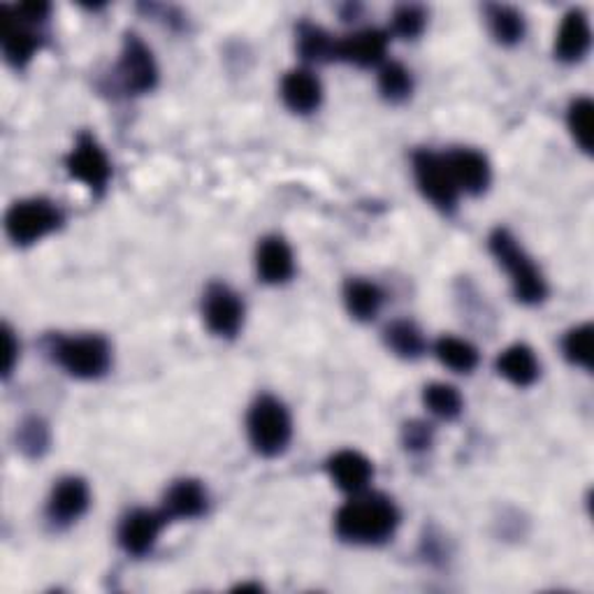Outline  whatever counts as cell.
<instances>
[{
  "label": "cell",
  "instance_id": "obj_32",
  "mask_svg": "<svg viewBox=\"0 0 594 594\" xmlns=\"http://www.w3.org/2000/svg\"><path fill=\"white\" fill-rule=\"evenodd\" d=\"M432 425H427L425 421H411L404 425L402 429V439H404V446L411 450V453H421V450H427L432 446Z\"/></svg>",
  "mask_w": 594,
  "mask_h": 594
},
{
  "label": "cell",
  "instance_id": "obj_18",
  "mask_svg": "<svg viewBox=\"0 0 594 594\" xmlns=\"http://www.w3.org/2000/svg\"><path fill=\"white\" fill-rule=\"evenodd\" d=\"M592 44V31L590 21L583 10H569L562 19V26L555 40V56L562 63H576L585 59Z\"/></svg>",
  "mask_w": 594,
  "mask_h": 594
},
{
  "label": "cell",
  "instance_id": "obj_14",
  "mask_svg": "<svg viewBox=\"0 0 594 594\" xmlns=\"http://www.w3.org/2000/svg\"><path fill=\"white\" fill-rule=\"evenodd\" d=\"M3 31H0V42H3V54L8 63L17 71L26 67L31 59L42 47V38L33 31V26L19 21L8 8H3Z\"/></svg>",
  "mask_w": 594,
  "mask_h": 594
},
{
  "label": "cell",
  "instance_id": "obj_26",
  "mask_svg": "<svg viewBox=\"0 0 594 594\" xmlns=\"http://www.w3.org/2000/svg\"><path fill=\"white\" fill-rule=\"evenodd\" d=\"M423 404L432 416H437L442 421H455L463 414V395L458 393V388H453L448 383H429L423 391Z\"/></svg>",
  "mask_w": 594,
  "mask_h": 594
},
{
  "label": "cell",
  "instance_id": "obj_17",
  "mask_svg": "<svg viewBox=\"0 0 594 594\" xmlns=\"http://www.w3.org/2000/svg\"><path fill=\"white\" fill-rule=\"evenodd\" d=\"M256 267L258 277L265 284H286L295 272V261L288 242L279 235L265 237L256 251Z\"/></svg>",
  "mask_w": 594,
  "mask_h": 594
},
{
  "label": "cell",
  "instance_id": "obj_22",
  "mask_svg": "<svg viewBox=\"0 0 594 594\" xmlns=\"http://www.w3.org/2000/svg\"><path fill=\"white\" fill-rule=\"evenodd\" d=\"M486 19L492 38L499 44H505V47H513V44H518L524 38V31H528L522 12L509 6H488Z\"/></svg>",
  "mask_w": 594,
  "mask_h": 594
},
{
  "label": "cell",
  "instance_id": "obj_12",
  "mask_svg": "<svg viewBox=\"0 0 594 594\" xmlns=\"http://www.w3.org/2000/svg\"><path fill=\"white\" fill-rule=\"evenodd\" d=\"M448 172L455 187L469 195H481L490 187V163L488 158L476 149H453L444 153Z\"/></svg>",
  "mask_w": 594,
  "mask_h": 594
},
{
  "label": "cell",
  "instance_id": "obj_11",
  "mask_svg": "<svg viewBox=\"0 0 594 594\" xmlns=\"http://www.w3.org/2000/svg\"><path fill=\"white\" fill-rule=\"evenodd\" d=\"M168 516L163 511L135 509L119 524V545L128 555H147L161 537Z\"/></svg>",
  "mask_w": 594,
  "mask_h": 594
},
{
  "label": "cell",
  "instance_id": "obj_25",
  "mask_svg": "<svg viewBox=\"0 0 594 594\" xmlns=\"http://www.w3.org/2000/svg\"><path fill=\"white\" fill-rule=\"evenodd\" d=\"M434 353H437L442 364L458 374H469L478 364L476 347H471L469 341L460 337H442L437 344H434Z\"/></svg>",
  "mask_w": 594,
  "mask_h": 594
},
{
  "label": "cell",
  "instance_id": "obj_29",
  "mask_svg": "<svg viewBox=\"0 0 594 594\" xmlns=\"http://www.w3.org/2000/svg\"><path fill=\"white\" fill-rule=\"evenodd\" d=\"M592 112H594V105L590 98H576L569 105V112H566V126L571 135H574L576 145L585 153L592 151Z\"/></svg>",
  "mask_w": 594,
  "mask_h": 594
},
{
  "label": "cell",
  "instance_id": "obj_8",
  "mask_svg": "<svg viewBox=\"0 0 594 594\" xmlns=\"http://www.w3.org/2000/svg\"><path fill=\"white\" fill-rule=\"evenodd\" d=\"M414 174L423 195L442 212H453L458 204V187L448 172L444 156L421 149L414 153Z\"/></svg>",
  "mask_w": 594,
  "mask_h": 594
},
{
  "label": "cell",
  "instance_id": "obj_3",
  "mask_svg": "<svg viewBox=\"0 0 594 594\" xmlns=\"http://www.w3.org/2000/svg\"><path fill=\"white\" fill-rule=\"evenodd\" d=\"M50 356L59 368L75 379H100L112 368V347L100 335L82 337H52L47 341Z\"/></svg>",
  "mask_w": 594,
  "mask_h": 594
},
{
  "label": "cell",
  "instance_id": "obj_15",
  "mask_svg": "<svg viewBox=\"0 0 594 594\" xmlns=\"http://www.w3.org/2000/svg\"><path fill=\"white\" fill-rule=\"evenodd\" d=\"M210 495L195 478H179L163 497V513L168 520H191L208 513Z\"/></svg>",
  "mask_w": 594,
  "mask_h": 594
},
{
  "label": "cell",
  "instance_id": "obj_5",
  "mask_svg": "<svg viewBox=\"0 0 594 594\" xmlns=\"http://www.w3.org/2000/svg\"><path fill=\"white\" fill-rule=\"evenodd\" d=\"M63 214L54 202L44 198L19 200L6 214V233L17 246H31L59 231Z\"/></svg>",
  "mask_w": 594,
  "mask_h": 594
},
{
  "label": "cell",
  "instance_id": "obj_23",
  "mask_svg": "<svg viewBox=\"0 0 594 594\" xmlns=\"http://www.w3.org/2000/svg\"><path fill=\"white\" fill-rule=\"evenodd\" d=\"M297 52L303 54L305 61L326 63L337 59V40L326 29L305 21L297 29Z\"/></svg>",
  "mask_w": 594,
  "mask_h": 594
},
{
  "label": "cell",
  "instance_id": "obj_6",
  "mask_svg": "<svg viewBox=\"0 0 594 594\" xmlns=\"http://www.w3.org/2000/svg\"><path fill=\"white\" fill-rule=\"evenodd\" d=\"M117 77L128 96L149 94V91H153L158 84L156 59L142 42V38H137L135 33H128L124 38L121 56L117 63Z\"/></svg>",
  "mask_w": 594,
  "mask_h": 594
},
{
  "label": "cell",
  "instance_id": "obj_4",
  "mask_svg": "<svg viewBox=\"0 0 594 594\" xmlns=\"http://www.w3.org/2000/svg\"><path fill=\"white\" fill-rule=\"evenodd\" d=\"M248 442L263 458H277L293 437V421L284 402L272 395L258 397L248 409L246 418Z\"/></svg>",
  "mask_w": 594,
  "mask_h": 594
},
{
  "label": "cell",
  "instance_id": "obj_13",
  "mask_svg": "<svg viewBox=\"0 0 594 594\" xmlns=\"http://www.w3.org/2000/svg\"><path fill=\"white\" fill-rule=\"evenodd\" d=\"M388 33L379 29H362L337 40V59L358 67H372L385 59Z\"/></svg>",
  "mask_w": 594,
  "mask_h": 594
},
{
  "label": "cell",
  "instance_id": "obj_2",
  "mask_svg": "<svg viewBox=\"0 0 594 594\" xmlns=\"http://www.w3.org/2000/svg\"><path fill=\"white\" fill-rule=\"evenodd\" d=\"M488 246L495 261L509 272L513 295L518 303L539 305L545 300L548 286H545L543 274L532 263V258L524 254V248L518 244V240L507 231V227H497L488 240Z\"/></svg>",
  "mask_w": 594,
  "mask_h": 594
},
{
  "label": "cell",
  "instance_id": "obj_34",
  "mask_svg": "<svg viewBox=\"0 0 594 594\" xmlns=\"http://www.w3.org/2000/svg\"><path fill=\"white\" fill-rule=\"evenodd\" d=\"M3 341H6V364H3V374L10 376L14 364H17V358H19V344L14 339V332L10 326H3Z\"/></svg>",
  "mask_w": 594,
  "mask_h": 594
},
{
  "label": "cell",
  "instance_id": "obj_9",
  "mask_svg": "<svg viewBox=\"0 0 594 594\" xmlns=\"http://www.w3.org/2000/svg\"><path fill=\"white\" fill-rule=\"evenodd\" d=\"M202 318L216 337H235L244 326L242 297L231 286L212 284L202 295Z\"/></svg>",
  "mask_w": 594,
  "mask_h": 594
},
{
  "label": "cell",
  "instance_id": "obj_35",
  "mask_svg": "<svg viewBox=\"0 0 594 594\" xmlns=\"http://www.w3.org/2000/svg\"><path fill=\"white\" fill-rule=\"evenodd\" d=\"M237 590H240V592H248V590H254V592H261L263 587H261V585H248V583H246V585H240Z\"/></svg>",
  "mask_w": 594,
  "mask_h": 594
},
{
  "label": "cell",
  "instance_id": "obj_31",
  "mask_svg": "<svg viewBox=\"0 0 594 594\" xmlns=\"http://www.w3.org/2000/svg\"><path fill=\"white\" fill-rule=\"evenodd\" d=\"M427 12L421 6H400L393 14V29L404 40H414L425 31Z\"/></svg>",
  "mask_w": 594,
  "mask_h": 594
},
{
  "label": "cell",
  "instance_id": "obj_1",
  "mask_svg": "<svg viewBox=\"0 0 594 594\" xmlns=\"http://www.w3.org/2000/svg\"><path fill=\"white\" fill-rule=\"evenodd\" d=\"M400 528V511L395 501L376 492H358L335 516V532L339 539L360 545H376L391 539Z\"/></svg>",
  "mask_w": 594,
  "mask_h": 594
},
{
  "label": "cell",
  "instance_id": "obj_19",
  "mask_svg": "<svg viewBox=\"0 0 594 594\" xmlns=\"http://www.w3.org/2000/svg\"><path fill=\"white\" fill-rule=\"evenodd\" d=\"M282 98L295 114H311L321 107L323 86L311 71H290L282 82Z\"/></svg>",
  "mask_w": 594,
  "mask_h": 594
},
{
  "label": "cell",
  "instance_id": "obj_30",
  "mask_svg": "<svg viewBox=\"0 0 594 594\" xmlns=\"http://www.w3.org/2000/svg\"><path fill=\"white\" fill-rule=\"evenodd\" d=\"M564 358L576 364V368L592 370V326H579L574 330H569L564 341H562Z\"/></svg>",
  "mask_w": 594,
  "mask_h": 594
},
{
  "label": "cell",
  "instance_id": "obj_21",
  "mask_svg": "<svg viewBox=\"0 0 594 594\" xmlns=\"http://www.w3.org/2000/svg\"><path fill=\"white\" fill-rule=\"evenodd\" d=\"M344 303L356 321H372L381 311L383 290L364 279H349L344 286Z\"/></svg>",
  "mask_w": 594,
  "mask_h": 594
},
{
  "label": "cell",
  "instance_id": "obj_7",
  "mask_svg": "<svg viewBox=\"0 0 594 594\" xmlns=\"http://www.w3.org/2000/svg\"><path fill=\"white\" fill-rule=\"evenodd\" d=\"M65 170L96 195H100L107 189L112 177V163L105 149L100 147L96 137L88 132H82L71 153L65 156Z\"/></svg>",
  "mask_w": 594,
  "mask_h": 594
},
{
  "label": "cell",
  "instance_id": "obj_33",
  "mask_svg": "<svg viewBox=\"0 0 594 594\" xmlns=\"http://www.w3.org/2000/svg\"><path fill=\"white\" fill-rule=\"evenodd\" d=\"M19 21H24V24L29 26H35V24H42L44 19L50 17V6L47 3H24V6H14V8H8Z\"/></svg>",
  "mask_w": 594,
  "mask_h": 594
},
{
  "label": "cell",
  "instance_id": "obj_10",
  "mask_svg": "<svg viewBox=\"0 0 594 594\" xmlns=\"http://www.w3.org/2000/svg\"><path fill=\"white\" fill-rule=\"evenodd\" d=\"M91 505L88 484L79 476H63L47 499V518L56 528L77 522Z\"/></svg>",
  "mask_w": 594,
  "mask_h": 594
},
{
  "label": "cell",
  "instance_id": "obj_28",
  "mask_svg": "<svg viewBox=\"0 0 594 594\" xmlns=\"http://www.w3.org/2000/svg\"><path fill=\"white\" fill-rule=\"evenodd\" d=\"M52 444V432L42 418H26L17 429V448L26 455L31 460L42 458L44 453L50 450Z\"/></svg>",
  "mask_w": 594,
  "mask_h": 594
},
{
  "label": "cell",
  "instance_id": "obj_24",
  "mask_svg": "<svg viewBox=\"0 0 594 594\" xmlns=\"http://www.w3.org/2000/svg\"><path fill=\"white\" fill-rule=\"evenodd\" d=\"M385 347L404 360H416L425 353V337L416 323L393 321L383 332Z\"/></svg>",
  "mask_w": 594,
  "mask_h": 594
},
{
  "label": "cell",
  "instance_id": "obj_16",
  "mask_svg": "<svg viewBox=\"0 0 594 594\" xmlns=\"http://www.w3.org/2000/svg\"><path fill=\"white\" fill-rule=\"evenodd\" d=\"M328 474L339 490L358 495L370 486L374 467L358 450H339L328 460Z\"/></svg>",
  "mask_w": 594,
  "mask_h": 594
},
{
  "label": "cell",
  "instance_id": "obj_27",
  "mask_svg": "<svg viewBox=\"0 0 594 594\" xmlns=\"http://www.w3.org/2000/svg\"><path fill=\"white\" fill-rule=\"evenodd\" d=\"M379 91L388 103H404L414 94V77L402 63L391 61L379 71Z\"/></svg>",
  "mask_w": 594,
  "mask_h": 594
},
{
  "label": "cell",
  "instance_id": "obj_20",
  "mask_svg": "<svg viewBox=\"0 0 594 594\" xmlns=\"http://www.w3.org/2000/svg\"><path fill=\"white\" fill-rule=\"evenodd\" d=\"M497 372L516 388H530L539 379V360L524 344H513L497 358Z\"/></svg>",
  "mask_w": 594,
  "mask_h": 594
}]
</instances>
